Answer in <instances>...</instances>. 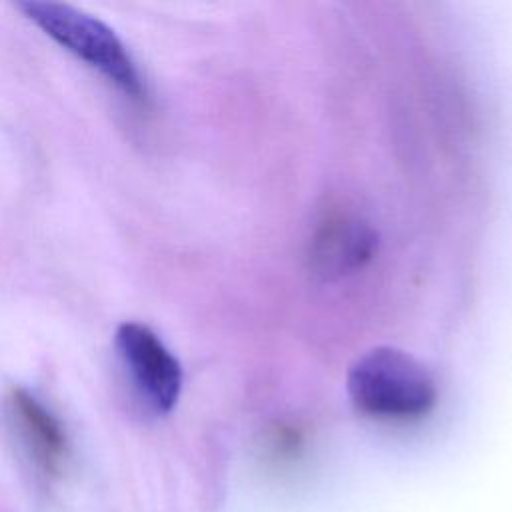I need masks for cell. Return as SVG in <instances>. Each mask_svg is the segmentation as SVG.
I'll return each mask as SVG.
<instances>
[{"label": "cell", "instance_id": "cell-5", "mask_svg": "<svg viewBox=\"0 0 512 512\" xmlns=\"http://www.w3.org/2000/svg\"><path fill=\"white\" fill-rule=\"evenodd\" d=\"M324 246V256L322 260L328 262V268H346L348 264L360 262L362 256L368 254L370 250V240L360 228H336L330 230L326 240H322Z\"/></svg>", "mask_w": 512, "mask_h": 512}, {"label": "cell", "instance_id": "cell-1", "mask_svg": "<svg viewBox=\"0 0 512 512\" xmlns=\"http://www.w3.org/2000/svg\"><path fill=\"white\" fill-rule=\"evenodd\" d=\"M18 8L54 42L104 74L134 104H148V90L136 62L108 24L62 2L22 0Z\"/></svg>", "mask_w": 512, "mask_h": 512}, {"label": "cell", "instance_id": "cell-2", "mask_svg": "<svg viewBox=\"0 0 512 512\" xmlns=\"http://www.w3.org/2000/svg\"><path fill=\"white\" fill-rule=\"evenodd\" d=\"M348 396L360 412L376 418H418L434 406L436 384L416 358L380 346L352 364Z\"/></svg>", "mask_w": 512, "mask_h": 512}, {"label": "cell", "instance_id": "cell-4", "mask_svg": "<svg viewBox=\"0 0 512 512\" xmlns=\"http://www.w3.org/2000/svg\"><path fill=\"white\" fill-rule=\"evenodd\" d=\"M10 414L42 470L54 474L68 456V436L60 420L26 388L14 386L8 394Z\"/></svg>", "mask_w": 512, "mask_h": 512}, {"label": "cell", "instance_id": "cell-3", "mask_svg": "<svg viewBox=\"0 0 512 512\" xmlns=\"http://www.w3.org/2000/svg\"><path fill=\"white\" fill-rule=\"evenodd\" d=\"M114 344L136 390L158 414H168L182 390V366L164 342L140 322H122Z\"/></svg>", "mask_w": 512, "mask_h": 512}]
</instances>
